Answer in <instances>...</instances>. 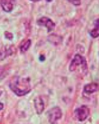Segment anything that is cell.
I'll use <instances>...</instances> for the list:
<instances>
[{"label": "cell", "instance_id": "1", "mask_svg": "<svg viewBox=\"0 0 99 124\" xmlns=\"http://www.w3.org/2000/svg\"><path fill=\"white\" fill-rule=\"evenodd\" d=\"M9 88L15 94L22 96L29 93L31 90L29 78H13L9 83Z\"/></svg>", "mask_w": 99, "mask_h": 124}, {"label": "cell", "instance_id": "2", "mask_svg": "<svg viewBox=\"0 0 99 124\" xmlns=\"http://www.w3.org/2000/svg\"><path fill=\"white\" fill-rule=\"evenodd\" d=\"M80 65L81 66L83 73H87L88 65L86 59L83 56L81 55L80 54H77L74 56V58L72 59V61L70 63L69 67L70 70L71 71V72L75 70L77 66Z\"/></svg>", "mask_w": 99, "mask_h": 124}, {"label": "cell", "instance_id": "3", "mask_svg": "<svg viewBox=\"0 0 99 124\" xmlns=\"http://www.w3.org/2000/svg\"><path fill=\"white\" fill-rule=\"evenodd\" d=\"M48 119L51 124H57V121L62 117V110L59 107H54L48 112Z\"/></svg>", "mask_w": 99, "mask_h": 124}, {"label": "cell", "instance_id": "4", "mask_svg": "<svg viewBox=\"0 0 99 124\" xmlns=\"http://www.w3.org/2000/svg\"><path fill=\"white\" fill-rule=\"evenodd\" d=\"M89 108L85 105H82L75 110V117L79 121H83L89 117Z\"/></svg>", "mask_w": 99, "mask_h": 124}, {"label": "cell", "instance_id": "5", "mask_svg": "<svg viewBox=\"0 0 99 124\" xmlns=\"http://www.w3.org/2000/svg\"><path fill=\"white\" fill-rule=\"evenodd\" d=\"M37 24L41 27H45L48 32H51L55 27V23L49 18L47 17H42L37 20Z\"/></svg>", "mask_w": 99, "mask_h": 124}, {"label": "cell", "instance_id": "6", "mask_svg": "<svg viewBox=\"0 0 99 124\" xmlns=\"http://www.w3.org/2000/svg\"><path fill=\"white\" fill-rule=\"evenodd\" d=\"M34 103L36 112L38 115L42 114L45 109V104L41 96H36L34 99Z\"/></svg>", "mask_w": 99, "mask_h": 124}, {"label": "cell", "instance_id": "7", "mask_svg": "<svg viewBox=\"0 0 99 124\" xmlns=\"http://www.w3.org/2000/svg\"><path fill=\"white\" fill-rule=\"evenodd\" d=\"M0 5L3 10L6 12H10L13 8V3L9 0H2L0 1Z\"/></svg>", "mask_w": 99, "mask_h": 124}, {"label": "cell", "instance_id": "8", "mask_svg": "<svg viewBox=\"0 0 99 124\" xmlns=\"http://www.w3.org/2000/svg\"><path fill=\"white\" fill-rule=\"evenodd\" d=\"M99 90V85L96 83H91L84 87V91L88 93H92Z\"/></svg>", "mask_w": 99, "mask_h": 124}, {"label": "cell", "instance_id": "9", "mask_svg": "<svg viewBox=\"0 0 99 124\" xmlns=\"http://www.w3.org/2000/svg\"><path fill=\"white\" fill-rule=\"evenodd\" d=\"M13 47H5L2 49L0 50V60H4L8 56L11 55L13 54Z\"/></svg>", "mask_w": 99, "mask_h": 124}, {"label": "cell", "instance_id": "10", "mask_svg": "<svg viewBox=\"0 0 99 124\" xmlns=\"http://www.w3.org/2000/svg\"><path fill=\"white\" fill-rule=\"evenodd\" d=\"M94 27L90 31V35L93 38H96L99 37V19L96 20L94 23Z\"/></svg>", "mask_w": 99, "mask_h": 124}, {"label": "cell", "instance_id": "11", "mask_svg": "<svg viewBox=\"0 0 99 124\" xmlns=\"http://www.w3.org/2000/svg\"><path fill=\"white\" fill-rule=\"evenodd\" d=\"M48 40L51 43L54 45H57L62 42V38L60 36H58L56 34H52L49 36Z\"/></svg>", "mask_w": 99, "mask_h": 124}, {"label": "cell", "instance_id": "12", "mask_svg": "<svg viewBox=\"0 0 99 124\" xmlns=\"http://www.w3.org/2000/svg\"><path fill=\"white\" fill-rule=\"evenodd\" d=\"M31 45V41L30 39H28L20 47V50L22 53H24L28 50L29 49L30 46Z\"/></svg>", "mask_w": 99, "mask_h": 124}, {"label": "cell", "instance_id": "13", "mask_svg": "<svg viewBox=\"0 0 99 124\" xmlns=\"http://www.w3.org/2000/svg\"><path fill=\"white\" fill-rule=\"evenodd\" d=\"M4 35H5V37L6 38L9 39V40H12V39L13 38V35L12 34L11 32H9L8 31L5 32Z\"/></svg>", "mask_w": 99, "mask_h": 124}, {"label": "cell", "instance_id": "14", "mask_svg": "<svg viewBox=\"0 0 99 124\" xmlns=\"http://www.w3.org/2000/svg\"><path fill=\"white\" fill-rule=\"evenodd\" d=\"M68 2L72 4V5L75 6L80 5L81 4V1H79V0H76V1H68Z\"/></svg>", "mask_w": 99, "mask_h": 124}, {"label": "cell", "instance_id": "15", "mask_svg": "<svg viewBox=\"0 0 99 124\" xmlns=\"http://www.w3.org/2000/svg\"><path fill=\"white\" fill-rule=\"evenodd\" d=\"M39 60H40V61H44V60H45V56H44V55H41L40 56V57H39Z\"/></svg>", "mask_w": 99, "mask_h": 124}, {"label": "cell", "instance_id": "16", "mask_svg": "<svg viewBox=\"0 0 99 124\" xmlns=\"http://www.w3.org/2000/svg\"><path fill=\"white\" fill-rule=\"evenodd\" d=\"M3 108H4V105L2 103H0V110H2Z\"/></svg>", "mask_w": 99, "mask_h": 124}, {"label": "cell", "instance_id": "17", "mask_svg": "<svg viewBox=\"0 0 99 124\" xmlns=\"http://www.w3.org/2000/svg\"><path fill=\"white\" fill-rule=\"evenodd\" d=\"M2 91H0V96H1V95L2 94Z\"/></svg>", "mask_w": 99, "mask_h": 124}]
</instances>
